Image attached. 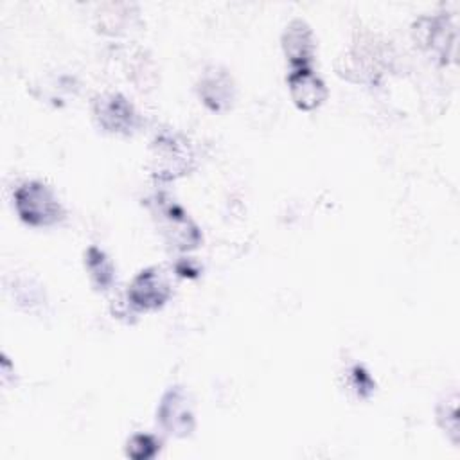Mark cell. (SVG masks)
Here are the masks:
<instances>
[{
    "instance_id": "cell-9",
    "label": "cell",
    "mask_w": 460,
    "mask_h": 460,
    "mask_svg": "<svg viewBox=\"0 0 460 460\" xmlns=\"http://www.w3.org/2000/svg\"><path fill=\"white\" fill-rule=\"evenodd\" d=\"M288 90L296 108L304 111L316 110L327 97L323 79L311 68H291L288 74Z\"/></svg>"
},
{
    "instance_id": "cell-12",
    "label": "cell",
    "mask_w": 460,
    "mask_h": 460,
    "mask_svg": "<svg viewBox=\"0 0 460 460\" xmlns=\"http://www.w3.org/2000/svg\"><path fill=\"white\" fill-rule=\"evenodd\" d=\"M84 266H86V271H88L90 280H92L95 289L106 291L113 286L115 268H113V262L108 259V255L101 248L90 246L86 250Z\"/></svg>"
},
{
    "instance_id": "cell-8",
    "label": "cell",
    "mask_w": 460,
    "mask_h": 460,
    "mask_svg": "<svg viewBox=\"0 0 460 460\" xmlns=\"http://www.w3.org/2000/svg\"><path fill=\"white\" fill-rule=\"evenodd\" d=\"M340 74L350 81L376 83L383 74V52L374 43H354L343 58Z\"/></svg>"
},
{
    "instance_id": "cell-13",
    "label": "cell",
    "mask_w": 460,
    "mask_h": 460,
    "mask_svg": "<svg viewBox=\"0 0 460 460\" xmlns=\"http://www.w3.org/2000/svg\"><path fill=\"white\" fill-rule=\"evenodd\" d=\"M108 7L111 11H102V14H99V18H101V25L104 27V31H110V32L124 31L122 27L126 23L131 25V20L137 14V13H131L133 5H129V4H108Z\"/></svg>"
},
{
    "instance_id": "cell-16",
    "label": "cell",
    "mask_w": 460,
    "mask_h": 460,
    "mask_svg": "<svg viewBox=\"0 0 460 460\" xmlns=\"http://www.w3.org/2000/svg\"><path fill=\"white\" fill-rule=\"evenodd\" d=\"M352 376H354V383H356V386H358V392H365L367 390V394L368 392H372V379L368 377V374L361 368V367H354L352 368Z\"/></svg>"
},
{
    "instance_id": "cell-14",
    "label": "cell",
    "mask_w": 460,
    "mask_h": 460,
    "mask_svg": "<svg viewBox=\"0 0 460 460\" xmlns=\"http://www.w3.org/2000/svg\"><path fill=\"white\" fill-rule=\"evenodd\" d=\"M160 449V440L149 433H137L126 444V455L133 460L153 458Z\"/></svg>"
},
{
    "instance_id": "cell-3",
    "label": "cell",
    "mask_w": 460,
    "mask_h": 460,
    "mask_svg": "<svg viewBox=\"0 0 460 460\" xmlns=\"http://www.w3.org/2000/svg\"><path fill=\"white\" fill-rule=\"evenodd\" d=\"M156 420L162 429L172 437L183 438L192 435L196 428V417L190 395L183 386H171L164 392L156 408Z\"/></svg>"
},
{
    "instance_id": "cell-11",
    "label": "cell",
    "mask_w": 460,
    "mask_h": 460,
    "mask_svg": "<svg viewBox=\"0 0 460 460\" xmlns=\"http://www.w3.org/2000/svg\"><path fill=\"white\" fill-rule=\"evenodd\" d=\"M198 93L212 111H223L232 104L235 88L226 70L219 66H210L199 77Z\"/></svg>"
},
{
    "instance_id": "cell-2",
    "label": "cell",
    "mask_w": 460,
    "mask_h": 460,
    "mask_svg": "<svg viewBox=\"0 0 460 460\" xmlns=\"http://www.w3.org/2000/svg\"><path fill=\"white\" fill-rule=\"evenodd\" d=\"M413 38L419 47L440 63H449L455 58L456 29L444 14L420 16L413 23Z\"/></svg>"
},
{
    "instance_id": "cell-6",
    "label": "cell",
    "mask_w": 460,
    "mask_h": 460,
    "mask_svg": "<svg viewBox=\"0 0 460 460\" xmlns=\"http://www.w3.org/2000/svg\"><path fill=\"white\" fill-rule=\"evenodd\" d=\"M155 171L160 178H176L190 169L192 151L178 135H160L153 144Z\"/></svg>"
},
{
    "instance_id": "cell-7",
    "label": "cell",
    "mask_w": 460,
    "mask_h": 460,
    "mask_svg": "<svg viewBox=\"0 0 460 460\" xmlns=\"http://www.w3.org/2000/svg\"><path fill=\"white\" fill-rule=\"evenodd\" d=\"M93 117L99 126L110 133L128 135L138 124V115L133 104L120 93H106L93 102Z\"/></svg>"
},
{
    "instance_id": "cell-4",
    "label": "cell",
    "mask_w": 460,
    "mask_h": 460,
    "mask_svg": "<svg viewBox=\"0 0 460 460\" xmlns=\"http://www.w3.org/2000/svg\"><path fill=\"white\" fill-rule=\"evenodd\" d=\"M171 296V286L158 268L142 270L129 284L128 304L138 311H153L162 307Z\"/></svg>"
},
{
    "instance_id": "cell-10",
    "label": "cell",
    "mask_w": 460,
    "mask_h": 460,
    "mask_svg": "<svg viewBox=\"0 0 460 460\" xmlns=\"http://www.w3.org/2000/svg\"><path fill=\"white\" fill-rule=\"evenodd\" d=\"M280 45L286 59L293 68H304L311 65L316 43L311 27L302 18H293L286 25L280 38Z\"/></svg>"
},
{
    "instance_id": "cell-5",
    "label": "cell",
    "mask_w": 460,
    "mask_h": 460,
    "mask_svg": "<svg viewBox=\"0 0 460 460\" xmlns=\"http://www.w3.org/2000/svg\"><path fill=\"white\" fill-rule=\"evenodd\" d=\"M156 216H158V225L162 228V234L171 246L181 252H189L199 244L201 234L198 226L192 223V219L183 212L181 207L171 201L160 203Z\"/></svg>"
},
{
    "instance_id": "cell-15",
    "label": "cell",
    "mask_w": 460,
    "mask_h": 460,
    "mask_svg": "<svg viewBox=\"0 0 460 460\" xmlns=\"http://www.w3.org/2000/svg\"><path fill=\"white\" fill-rule=\"evenodd\" d=\"M456 395H453L451 399L446 397V401H442L437 408V420L442 426L444 431L453 433V440L456 442V435H458V410H456Z\"/></svg>"
},
{
    "instance_id": "cell-1",
    "label": "cell",
    "mask_w": 460,
    "mask_h": 460,
    "mask_svg": "<svg viewBox=\"0 0 460 460\" xmlns=\"http://www.w3.org/2000/svg\"><path fill=\"white\" fill-rule=\"evenodd\" d=\"M13 203L18 217L31 226H52L65 216L63 205L52 187L38 180H27L18 185Z\"/></svg>"
}]
</instances>
